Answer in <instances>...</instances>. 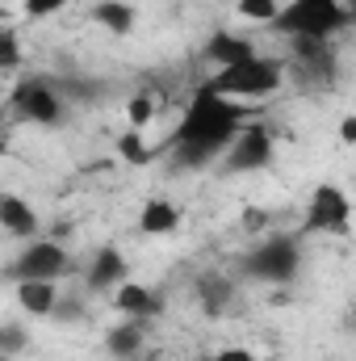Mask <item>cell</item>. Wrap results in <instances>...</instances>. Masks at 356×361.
<instances>
[{
    "label": "cell",
    "mask_w": 356,
    "mask_h": 361,
    "mask_svg": "<svg viewBox=\"0 0 356 361\" xmlns=\"http://www.w3.org/2000/svg\"><path fill=\"white\" fill-rule=\"evenodd\" d=\"M248 126L239 101L222 97L214 89H201L189 97V105L180 109L177 130L168 135V152L177 160V169H189V173H201V169H214L222 164V156L231 152V143L239 139V130Z\"/></svg>",
    "instance_id": "cell-1"
},
{
    "label": "cell",
    "mask_w": 356,
    "mask_h": 361,
    "mask_svg": "<svg viewBox=\"0 0 356 361\" xmlns=\"http://www.w3.org/2000/svg\"><path fill=\"white\" fill-rule=\"evenodd\" d=\"M356 17L348 8V0H285L281 17L268 30H276L289 42H331Z\"/></svg>",
    "instance_id": "cell-2"
},
{
    "label": "cell",
    "mask_w": 356,
    "mask_h": 361,
    "mask_svg": "<svg viewBox=\"0 0 356 361\" xmlns=\"http://www.w3.org/2000/svg\"><path fill=\"white\" fill-rule=\"evenodd\" d=\"M205 89L222 92L231 101H260V97H272V92L285 89V63L272 59V55H252L243 63H231V68H218Z\"/></svg>",
    "instance_id": "cell-3"
},
{
    "label": "cell",
    "mask_w": 356,
    "mask_h": 361,
    "mask_svg": "<svg viewBox=\"0 0 356 361\" xmlns=\"http://www.w3.org/2000/svg\"><path fill=\"white\" fill-rule=\"evenodd\" d=\"M239 273L248 281H265V286H289L302 273V235L276 231L265 235L256 248H248L239 257Z\"/></svg>",
    "instance_id": "cell-4"
},
{
    "label": "cell",
    "mask_w": 356,
    "mask_h": 361,
    "mask_svg": "<svg viewBox=\"0 0 356 361\" xmlns=\"http://www.w3.org/2000/svg\"><path fill=\"white\" fill-rule=\"evenodd\" d=\"M8 109L21 118V122H34V126H63L68 122V101H63V89L51 80V76H25L17 80L13 92H8Z\"/></svg>",
    "instance_id": "cell-5"
},
{
    "label": "cell",
    "mask_w": 356,
    "mask_h": 361,
    "mask_svg": "<svg viewBox=\"0 0 356 361\" xmlns=\"http://www.w3.org/2000/svg\"><path fill=\"white\" fill-rule=\"evenodd\" d=\"M352 197L340 180H319L306 197V219H302V235H348L352 231Z\"/></svg>",
    "instance_id": "cell-6"
},
{
    "label": "cell",
    "mask_w": 356,
    "mask_h": 361,
    "mask_svg": "<svg viewBox=\"0 0 356 361\" xmlns=\"http://www.w3.org/2000/svg\"><path fill=\"white\" fill-rule=\"evenodd\" d=\"M272 160H276L272 135H268L260 122H248V126L239 130V139L231 143V152L222 156L218 173H222V177H252V173H268Z\"/></svg>",
    "instance_id": "cell-7"
},
{
    "label": "cell",
    "mask_w": 356,
    "mask_h": 361,
    "mask_svg": "<svg viewBox=\"0 0 356 361\" xmlns=\"http://www.w3.org/2000/svg\"><path fill=\"white\" fill-rule=\"evenodd\" d=\"M72 269L63 244L55 240H30L13 261H8V281H59L63 273Z\"/></svg>",
    "instance_id": "cell-8"
},
{
    "label": "cell",
    "mask_w": 356,
    "mask_h": 361,
    "mask_svg": "<svg viewBox=\"0 0 356 361\" xmlns=\"http://www.w3.org/2000/svg\"><path fill=\"white\" fill-rule=\"evenodd\" d=\"M122 281H130V261H126V252H122L117 244H101V248L92 252L84 286H89L92 294H113Z\"/></svg>",
    "instance_id": "cell-9"
},
{
    "label": "cell",
    "mask_w": 356,
    "mask_h": 361,
    "mask_svg": "<svg viewBox=\"0 0 356 361\" xmlns=\"http://www.w3.org/2000/svg\"><path fill=\"white\" fill-rule=\"evenodd\" d=\"M0 227H4L13 240L30 244V240H38L42 219H38V210H34L21 193H0Z\"/></svg>",
    "instance_id": "cell-10"
},
{
    "label": "cell",
    "mask_w": 356,
    "mask_h": 361,
    "mask_svg": "<svg viewBox=\"0 0 356 361\" xmlns=\"http://www.w3.org/2000/svg\"><path fill=\"white\" fill-rule=\"evenodd\" d=\"M201 55H205L214 68H231V63H243V59L260 55V47H256L252 38H243V34H231V30H214V34H210V42L201 47Z\"/></svg>",
    "instance_id": "cell-11"
},
{
    "label": "cell",
    "mask_w": 356,
    "mask_h": 361,
    "mask_svg": "<svg viewBox=\"0 0 356 361\" xmlns=\"http://www.w3.org/2000/svg\"><path fill=\"white\" fill-rule=\"evenodd\" d=\"M13 298H17V307L25 311V315H34V319H51L55 311H59V286L55 281H13Z\"/></svg>",
    "instance_id": "cell-12"
},
{
    "label": "cell",
    "mask_w": 356,
    "mask_h": 361,
    "mask_svg": "<svg viewBox=\"0 0 356 361\" xmlns=\"http://www.w3.org/2000/svg\"><path fill=\"white\" fill-rule=\"evenodd\" d=\"M113 307H117L122 315H130V319H151V315H160L164 298H160L147 281H122V286L113 290Z\"/></svg>",
    "instance_id": "cell-13"
},
{
    "label": "cell",
    "mask_w": 356,
    "mask_h": 361,
    "mask_svg": "<svg viewBox=\"0 0 356 361\" xmlns=\"http://www.w3.org/2000/svg\"><path fill=\"white\" fill-rule=\"evenodd\" d=\"M180 223H184V210L172 197H147L143 210H139V231L143 235H177Z\"/></svg>",
    "instance_id": "cell-14"
},
{
    "label": "cell",
    "mask_w": 356,
    "mask_h": 361,
    "mask_svg": "<svg viewBox=\"0 0 356 361\" xmlns=\"http://www.w3.org/2000/svg\"><path fill=\"white\" fill-rule=\"evenodd\" d=\"M92 21H96L105 34L126 38V34L139 30V4H134V0H96V4H92Z\"/></svg>",
    "instance_id": "cell-15"
},
{
    "label": "cell",
    "mask_w": 356,
    "mask_h": 361,
    "mask_svg": "<svg viewBox=\"0 0 356 361\" xmlns=\"http://www.w3.org/2000/svg\"><path fill=\"white\" fill-rule=\"evenodd\" d=\"M193 290H197L201 311H205V315H214V319H218V315L231 307V298H235V281H227L222 273H201Z\"/></svg>",
    "instance_id": "cell-16"
},
{
    "label": "cell",
    "mask_w": 356,
    "mask_h": 361,
    "mask_svg": "<svg viewBox=\"0 0 356 361\" xmlns=\"http://www.w3.org/2000/svg\"><path fill=\"white\" fill-rule=\"evenodd\" d=\"M105 349H109V357H117V361H134L139 357V349H143V328H139V319H126V324L109 328Z\"/></svg>",
    "instance_id": "cell-17"
},
{
    "label": "cell",
    "mask_w": 356,
    "mask_h": 361,
    "mask_svg": "<svg viewBox=\"0 0 356 361\" xmlns=\"http://www.w3.org/2000/svg\"><path fill=\"white\" fill-rule=\"evenodd\" d=\"M117 156H122L126 164H147V160L155 156V147H147L143 130H122V135H117Z\"/></svg>",
    "instance_id": "cell-18"
},
{
    "label": "cell",
    "mask_w": 356,
    "mask_h": 361,
    "mask_svg": "<svg viewBox=\"0 0 356 361\" xmlns=\"http://www.w3.org/2000/svg\"><path fill=\"white\" fill-rule=\"evenodd\" d=\"M281 8H285V0H235V13L243 21H260V25H272L281 17Z\"/></svg>",
    "instance_id": "cell-19"
},
{
    "label": "cell",
    "mask_w": 356,
    "mask_h": 361,
    "mask_svg": "<svg viewBox=\"0 0 356 361\" xmlns=\"http://www.w3.org/2000/svg\"><path fill=\"white\" fill-rule=\"evenodd\" d=\"M126 122H130V130L151 126V122H155V97H151V92H134V97L126 101Z\"/></svg>",
    "instance_id": "cell-20"
},
{
    "label": "cell",
    "mask_w": 356,
    "mask_h": 361,
    "mask_svg": "<svg viewBox=\"0 0 356 361\" xmlns=\"http://www.w3.org/2000/svg\"><path fill=\"white\" fill-rule=\"evenodd\" d=\"M0 349H4V357H13V353H21V349H25V328L8 319V324L0 328Z\"/></svg>",
    "instance_id": "cell-21"
},
{
    "label": "cell",
    "mask_w": 356,
    "mask_h": 361,
    "mask_svg": "<svg viewBox=\"0 0 356 361\" xmlns=\"http://www.w3.org/2000/svg\"><path fill=\"white\" fill-rule=\"evenodd\" d=\"M63 4H68V0H21V8H25L30 21H46V17H55Z\"/></svg>",
    "instance_id": "cell-22"
},
{
    "label": "cell",
    "mask_w": 356,
    "mask_h": 361,
    "mask_svg": "<svg viewBox=\"0 0 356 361\" xmlns=\"http://www.w3.org/2000/svg\"><path fill=\"white\" fill-rule=\"evenodd\" d=\"M336 139H340V147H356V109L352 114H340V122H336Z\"/></svg>",
    "instance_id": "cell-23"
},
{
    "label": "cell",
    "mask_w": 356,
    "mask_h": 361,
    "mask_svg": "<svg viewBox=\"0 0 356 361\" xmlns=\"http://www.w3.org/2000/svg\"><path fill=\"white\" fill-rule=\"evenodd\" d=\"M210 361H260V357L252 349H243V345H227V349H218Z\"/></svg>",
    "instance_id": "cell-24"
},
{
    "label": "cell",
    "mask_w": 356,
    "mask_h": 361,
    "mask_svg": "<svg viewBox=\"0 0 356 361\" xmlns=\"http://www.w3.org/2000/svg\"><path fill=\"white\" fill-rule=\"evenodd\" d=\"M17 59H21V51H17V34H13V30H4V72H13V68H17Z\"/></svg>",
    "instance_id": "cell-25"
},
{
    "label": "cell",
    "mask_w": 356,
    "mask_h": 361,
    "mask_svg": "<svg viewBox=\"0 0 356 361\" xmlns=\"http://www.w3.org/2000/svg\"><path fill=\"white\" fill-rule=\"evenodd\" d=\"M201 361H210V357H201Z\"/></svg>",
    "instance_id": "cell-26"
},
{
    "label": "cell",
    "mask_w": 356,
    "mask_h": 361,
    "mask_svg": "<svg viewBox=\"0 0 356 361\" xmlns=\"http://www.w3.org/2000/svg\"><path fill=\"white\" fill-rule=\"evenodd\" d=\"M231 4H235V0H231Z\"/></svg>",
    "instance_id": "cell-27"
}]
</instances>
